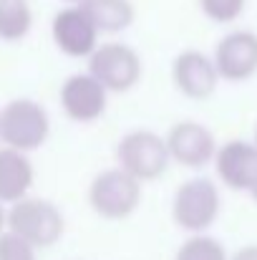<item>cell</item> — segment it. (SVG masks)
<instances>
[{"mask_svg":"<svg viewBox=\"0 0 257 260\" xmlns=\"http://www.w3.org/2000/svg\"><path fill=\"white\" fill-rule=\"evenodd\" d=\"M252 144H255V147H257V129H255V139H252Z\"/></svg>","mask_w":257,"mask_h":260,"instance_id":"603a6c76","label":"cell"},{"mask_svg":"<svg viewBox=\"0 0 257 260\" xmlns=\"http://www.w3.org/2000/svg\"><path fill=\"white\" fill-rule=\"evenodd\" d=\"M58 99H61V109L66 111L71 121L91 124L103 116L106 104H108V91L86 71V74L68 76L61 86Z\"/></svg>","mask_w":257,"mask_h":260,"instance_id":"30bf717a","label":"cell"},{"mask_svg":"<svg viewBox=\"0 0 257 260\" xmlns=\"http://www.w3.org/2000/svg\"><path fill=\"white\" fill-rule=\"evenodd\" d=\"M88 74L108 93H124L141 79V56L129 43H98L88 56Z\"/></svg>","mask_w":257,"mask_h":260,"instance_id":"8992f818","label":"cell"},{"mask_svg":"<svg viewBox=\"0 0 257 260\" xmlns=\"http://www.w3.org/2000/svg\"><path fill=\"white\" fill-rule=\"evenodd\" d=\"M84 8L98 33H121L134 23L136 15L131 0H88Z\"/></svg>","mask_w":257,"mask_h":260,"instance_id":"5bb4252c","label":"cell"},{"mask_svg":"<svg viewBox=\"0 0 257 260\" xmlns=\"http://www.w3.org/2000/svg\"><path fill=\"white\" fill-rule=\"evenodd\" d=\"M33 28V10L28 0H0V41L18 43Z\"/></svg>","mask_w":257,"mask_h":260,"instance_id":"9a60e30c","label":"cell"},{"mask_svg":"<svg viewBox=\"0 0 257 260\" xmlns=\"http://www.w3.org/2000/svg\"><path fill=\"white\" fill-rule=\"evenodd\" d=\"M0 134L3 147L23 154L35 152L51 134L48 111L33 99H13L0 109Z\"/></svg>","mask_w":257,"mask_h":260,"instance_id":"3957f363","label":"cell"},{"mask_svg":"<svg viewBox=\"0 0 257 260\" xmlns=\"http://www.w3.org/2000/svg\"><path fill=\"white\" fill-rule=\"evenodd\" d=\"M247 194H250V197L257 202V177H255V182H252V187H250V192H247Z\"/></svg>","mask_w":257,"mask_h":260,"instance_id":"44dd1931","label":"cell"},{"mask_svg":"<svg viewBox=\"0 0 257 260\" xmlns=\"http://www.w3.org/2000/svg\"><path fill=\"white\" fill-rule=\"evenodd\" d=\"M247 0H199L202 13L214 23H235L245 13Z\"/></svg>","mask_w":257,"mask_h":260,"instance_id":"e0dca14e","label":"cell"},{"mask_svg":"<svg viewBox=\"0 0 257 260\" xmlns=\"http://www.w3.org/2000/svg\"><path fill=\"white\" fill-rule=\"evenodd\" d=\"M91 210L103 220H124L141 205V182L121 167L103 170L93 177L88 187Z\"/></svg>","mask_w":257,"mask_h":260,"instance_id":"5b68a950","label":"cell"},{"mask_svg":"<svg viewBox=\"0 0 257 260\" xmlns=\"http://www.w3.org/2000/svg\"><path fill=\"white\" fill-rule=\"evenodd\" d=\"M174 260H230V253L217 238L202 233V235H189L179 245Z\"/></svg>","mask_w":257,"mask_h":260,"instance_id":"2e32d148","label":"cell"},{"mask_svg":"<svg viewBox=\"0 0 257 260\" xmlns=\"http://www.w3.org/2000/svg\"><path fill=\"white\" fill-rule=\"evenodd\" d=\"M0 147H3V134H0Z\"/></svg>","mask_w":257,"mask_h":260,"instance_id":"cb8c5ba5","label":"cell"},{"mask_svg":"<svg viewBox=\"0 0 257 260\" xmlns=\"http://www.w3.org/2000/svg\"><path fill=\"white\" fill-rule=\"evenodd\" d=\"M167 149H169L171 162L187 167V170H202L214 162L217 154V139L212 129H207L199 121H179L169 129Z\"/></svg>","mask_w":257,"mask_h":260,"instance_id":"9c48e42d","label":"cell"},{"mask_svg":"<svg viewBox=\"0 0 257 260\" xmlns=\"http://www.w3.org/2000/svg\"><path fill=\"white\" fill-rule=\"evenodd\" d=\"M171 79H174V86L179 88L187 99H209L217 86H219V74H217V66L212 61V56L197 51V48H189V51H181L174 63H171Z\"/></svg>","mask_w":257,"mask_h":260,"instance_id":"8fae6325","label":"cell"},{"mask_svg":"<svg viewBox=\"0 0 257 260\" xmlns=\"http://www.w3.org/2000/svg\"><path fill=\"white\" fill-rule=\"evenodd\" d=\"M230 260H257V245H242L230 255Z\"/></svg>","mask_w":257,"mask_h":260,"instance_id":"d6986e66","label":"cell"},{"mask_svg":"<svg viewBox=\"0 0 257 260\" xmlns=\"http://www.w3.org/2000/svg\"><path fill=\"white\" fill-rule=\"evenodd\" d=\"M171 157L167 149V139L152 129L126 132L116 144V167L129 172L141 184L157 179L167 172Z\"/></svg>","mask_w":257,"mask_h":260,"instance_id":"277c9868","label":"cell"},{"mask_svg":"<svg viewBox=\"0 0 257 260\" xmlns=\"http://www.w3.org/2000/svg\"><path fill=\"white\" fill-rule=\"evenodd\" d=\"M66 3H74V5H84V3H88V0H66Z\"/></svg>","mask_w":257,"mask_h":260,"instance_id":"7402d4cb","label":"cell"},{"mask_svg":"<svg viewBox=\"0 0 257 260\" xmlns=\"http://www.w3.org/2000/svg\"><path fill=\"white\" fill-rule=\"evenodd\" d=\"M8 230L25 243L38 248H51L63 238L66 220L63 212L43 197H23L8 210Z\"/></svg>","mask_w":257,"mask_h":260,"instance_id":"7a4b0ae2","label":"cell"},{"mask_svg":"<svg viewBox=\"0 0 257 260\" xmlns=\"http://www.w3.org/2000/svg\"><path fill=\"white\" fill-rule=\"evenodd\" d=\"M212 61L222 81L242 84L257 74V33L247 28L230 30L219 38Z\"/></svg>","mask_w":257,"mask_h":260,"instance_id":"52a82bcc","label":"cell"},{"mask_svg":"<svg viewBox=\"0 0 257 260\" xmlns=\"http://www.w3.org/2000/svg\"><path fill=\"white\" fill-rule=\"evenodd\" d=\"M214 172L232 192H250L257 177V147L245 139H230L217 147Z\"/></svg>","mask_w":257,"mask_h":260,"instance_id":"7c38bea8","label":"cell"},{"mask_svg":"<svg viewBox=\"0 0 257 260\" xmlns=\"http://www.w3.org/2000/svg\"><path fill=\"white\" fill-rule=\"evenodd\" d=\"M33 179L35 172L28 154L15 152L10 147H0V202L3 205H15L23 197H28Z\"/></svg>","mask_w":257,"mask_h":260,"instance_id":"4fadbf2b","label":"cell"},{"mask_svg":"<svg viewBox=\"0 0 257 260\" xmlns=\"http://www.w3.org/2000/svg\"><path fill=\"white\" fill-rule=\"evenodd\" d=\"M219 210H222V194L217 182L209 177H192L181 182L171 200L174 222L192 235L207 233L217 222Z\"/></svg>","mask_w":257,"mask_h":260,"instance_id":"6da1fadb","label":"cell"},{"mask_svg":"<svg viewBox=\"0 0 257 260\" xmlns=\"http://www.w3.org/2000/svg\"><path fill=\"white\" fill-rule=\"evenodd\" d=\"M0 260H38V258H35V248L30 243H25L23 238H18L10 230H5L0 235Z\"/></svg>","mask_w":257,"mask_h":260,"instance_id":"ac0fdd59","label":"cell"},{"mask_svg":"<svg viewBox=\"0 0 257 260\" xmlns=\"http://www.w3.org/2000/svg\"><path fill=\"white\" fill-rule=\"evenodd\" d=\"M8 230V210H5V205L0 202V235Z\"/></svg>","mask_w":257,"mask_h":260,"instance_id":"ffe728a7","label":"cell"},{"mask_svg":"<svg viewBox=\"0 0 257 260\" xmlns=\"http://www.w3.org/2000/svg\"><path fill=\"white\" fill-rule=\"evenodd\" d=\"M53 43L68 58H88L98 46V30L84 5H68L53 15L51 23Z\"/></svg>","mask_w":257,"mask_h":260,"instance_id":"ba28073f","label":"cell"}]
</instances>
